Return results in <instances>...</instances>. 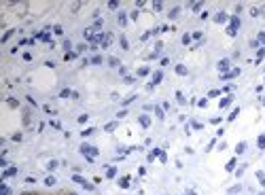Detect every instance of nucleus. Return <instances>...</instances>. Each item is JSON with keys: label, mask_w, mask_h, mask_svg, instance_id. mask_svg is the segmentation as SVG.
Listing matches in <instances>:
<instances>
[{"label": "nucleus", "mask_w": 265, "mask_h": 195, "mask_svg": "<svg viewBox=\"0 0 265 195\" xmlns=\"http://www.w3.org/2000/svg\"><path fill=\"white\" fill-rule=\"evenodd\" d=\"M119 42H121V49H129V45H127V38H125V36H121V38H119Z\"/></svg>", "instance_id": "obj_22"}, {"label": "nucleus", "mask_w": 265, "mask_h": 195, "mask_svg": "<svg viewBox=\"0 0 265 195\" xmlns=\"http://www.w3.org/2000/svg\"><path fill=\"white\" fill-rule=\"evenodd\" d=\"M257 178H259V182L265 180V174H263V172H257Z\"/></svg>", "instance_id": "obj_53"}, {"label": "nucleus", "mask_w": 265, "mask_h": 195, "mask_svg": "<svg viewBox=\"0 0 265 195\" xmlns=\"http://www.w3.org/2000/svg\"><path fill=\"white\" fill-rule=\"evenodd\" d=\"M263 104H265V98H263Z\"/></svg>", "instance_id": "obj_57"}, {"label": "nucleus", "mask_w": 265, "mask_h": 195, "mask_svg": "<svg viewBox=\"0 0 265 195\" xmlns=\"http://www.w3.org/2000/svg\"><path fill=\"white\" fill-rule=\"evenodd\" d=\"M231 102H233V95H227V98H223V100H220V104H218V106H220V108H227V106L231 104Z\"/></svg>", "instance_id": "obj_7"}, {"label": "nucleus", "mask_w": 265, "mask_h": 195, "mask_svg": "<svg viewBox=\"0 0 265 195\" xmlns=\"http://www.w3.org/2000/svg\"><path fill=\"white\" fill-rule=\"evenodd\" d=\"M17 174V167H8V170H4V174H2V180H6L8 176H15Z\"/></svg>", "instance_id": "obj_9"}, {"label": "nucleus", "mask_w": 265, "mask_h": 195, "mask_svg": "<svg viewBox=\"0 0 265 195\" xmlns=\"http://www.w3.org/2000/svg\"><path fill=\"white\" fill-rule=\"evenodd\" d=\"M235 163H237L235 159H231V161H229V163L225 165V170H227V172H233V170H235Z\"/></svg>", "instance_id": "obj_15"}, {"label": "nucleus", "mask_w": 265, "mask_h": 195, "mask_svg": "<svg viewBox=\"0 0 265 195\" xmlns=\"http://www.w3.org/2000/svg\"><path fill=\"white\" fill-rule=\"evenodd\" d=\"M136 100V93H131L129 98H125V100H123V106H125V104H129V102H134Z\"/></svg>", "instance_id": "obj_32"}, {"label": "nucleus", "mask_w": 265, "mask_h": 195, "mask_svg": "<svg viewBox=\"0 0 265 195\" xmlns=\"http://www.w3.org/2000/svg\"><path fill=\"white\" fill-rule=\"evenodd\" d=\"M187 195H195V193H193V191H189V193H187Z\"/></svg>", "instance_id": "obj_54"}, {"label": "nucleus", "mask_w": 265, "mask_h": 195, "mask_svg": "<svg viewBox=\"0 0 265 195\" xmlns=\"http://www.w3.org/2000/svg\"><path fill=\"white\" fill-rule=\"evenodd\" d=\"M257 144H259V148H265V136H259Z\"/></svg>", "instance_id": "obj_34"}, {"label": "nucleus", "mask_w": 265, "mask_h": 195, "mask_svg": "<svg viewBox=\"0 0 265 195\" xmlns=\"http://www.w3.org/2000/svg\"><path fill=\"white\" fill-rule=\"evenodd\" d=\"M227 68H229V59H220V61H218V70L225 74V70H227Z\"/></svg>", "instance_id": "obj_10"}, {"label": "nucleus", "mask_w": 265, "mask_h": 195, "mask_svg": "<svg viewBox=\"0 0 265 195\" xmlns=\"http://www.w3.org/2000/svg\"><path fill=\"white\" fill-rule=\"evenodd\" d=\"M178 11H180V8H178V6H174L172 11H170V19H174V17H178Z\"/></svg>", "instance_id": "obj_26"}, {"label": "nucleus", "mask_w": 265, "mask_h": 195, "mask_svg": "<svg viewBox=\"0 0 265 195\" xmlns=\"http://www.w3.org/2000/svg\"><path fill=\"white\" fill-rule=\"evenodd\" d=\"M140 125H142V127H148V125H151V119H148V114H140Z\"/></svg>", "instance_id": "obj_6"}, {"label": "nucleus", "mask_w": 265, "mask_h": 195, "mask_svg": "<svg viewBox=\"0 0 265 195\" xmlns=\"http://www.w3.org/2000/svg\"><path fill=\"white\" fill-rule=\"evenodd\" d=\"M119 187H121V189H127V187H129V178H127V176L119 178Z\"/></svg>", "instance_id": "obj_11"}, {"label": "nucleus", "mask_w": 265, "mask_h": 195, "mask_svg": "<svg viewBox=\"0 0 265 195\" xmlns=\"http://www.w3.org/2000/svg\"><path fill=\"white\" fill-rule=\"evenodd\" d=\"M117 6H119L117 0H110V2H108V8H117Z\"/></svg>", "instance_id": "obj_45"}, {"label": "nucleus", "mask_w": 265, "mask_h": 195, "mask_svg": "<svg viewBox=\"0 0 265 195\" xmlns=\"http://www.w3.org/2000/svg\"><path fill=\"white\" fill-rule=\"evenodd\" d=\"M155 114H157V119H163L165 117V112H163L161 106H155Z\"/></svg>", "instance_id": "obj_13"}, {"label": "nucleus", "mask_w": 265, "mask_h": 195, "mask_svg": "<svg viewBox=\"0 0 265 195\" xmlns=\"http://www.w3.org/2000/svg\"><path fill=\"white\" fill-rule=\"evenodd\" d=\"M8 193H11V189H8L6 184H2V187H0V195H8Z\"/></svg>", "instance_id": "obj_31"}, {"label": "nucleus", "mask_w": 265, "mask_h": 195, "mask_svg": "<svg viewBox=\"0 0 265 195\" xmlns=\"http://www.w3.org/2000/svg\"><path fill=\"white\" fill-rule=\"evenodd\" d=\"M214 21L216 23H225V21H229V17H227V13H216L214 15Z\"/></svg>", "instance_id": "obj_4"}, {"label": "nucleus", "mask_w": 265, "mask_h": 195, "mask_svg": "<svg viewBox=\"0 0 265 195\" xmlns=\"http://www.w3.org/2000/svg\"><path fill=\"white\" fill-rule=\"evenodd\" d=\"M176 100H178V104H187V100H184V95L180 91H176Z\"/></svg>", "instance_id": "obj_20"}, {"label": "nucleus", "mask_w": 265, "mask_h": 195, "mask_svg": "<svg viewBox=\"0 0 265 195\" xmlns=\"http://www.w3.org/2000/svg\"><path fill=\"white\" fill-rule=\"evenodd\" d=\"M237 114H240V108H233V112H231V114H229V121H233V119L237 117Z\"/></svg>", "instance_id": "obj_37"}, {"label": "nucleus", "mask_w": 265, "mask_h": 195, "mask_svg": "<svg viewBox=\"0 0 265 195\" xmlns=\"http://www.w3.org/2000/svg\"><path fill=\"white\" fill-rule=\"evenodd\" d=\"M108 64H110L112 68H117V66H119V59H117V57H108Z\"/></svg>", "instance_id": "obj_27"}, {"label": "nucleus", "mask_w": 265, "mask_h": 195, "mask_svg": "<svg viewBox=\"0 0 265 195\" xmlns=\"http://www.w3.org/2000/svg\"><path fill=\"white\" fill-rule=\"evenodd\" d=\"M229 28H233V30L240 28V17H237V15H233L231 19H229Z\"/></svg>", "instance_id": "obj_5"}, {"label": "nucleus", "mask_w": 265, "mask_h": 195, "mask_svg": "<svg viewBox=\"0 0 265 195\" xmlns=\"http://www.w3.org/2000/svg\"><path fill=\"white\" fill-rule=\"evenodd\" d=\"M72 180H74V182H78V184H83V182H85V178H81L78 174H74V176H72Z\"/></svg>", "instance_id": "obj_39"}, {"label": "nucleus", "mask_w": 265, "mask_h": 195, "mask_svg": "<svg viewBox=\"0 0 265 195\" xmlns=\"http://www.w3.org/2000/svg\"><path fill=\"white\" fill-rule=\"evenodd\" d=\"M259 13H261V11H259V8H257V6H252V8H250V15H252V17H257Z\"/></svg>", "instance_id": "obj_43"}, {"label": "nucleus", "mask_w": 265, "mask_h": 195, "mask_svg": "<svg viewBox=\"0 0 265 195\" xmlns=\"http://www.w3.org/2000/svg\"><path fill=\"white\" fill-rule=\"evenodd\" d=\"M176 74H180V76H184V74H187V66H182V64H178V66H176Z\"/></svg>", "instance_id": "obj_12"}, {"label": "nucleus", "mask_w": 265, "mask_h": 195, "mask_svg": "<svg viewBox=\"0 0 265 195\" xmlns=\"http://www.w3.org/2000/svg\"><path fill=\"white\" fill-rule=\"evenodd\" d=\"M76 55H78L76 51H70V53H66V55H64V59H66V61H70V59H74Z\"/></svg>", "instance_id": "obj_18"}, {"label": "nucleus", "mask_w": 265, "mask_h": 195, "mask_svg": "<svg viewBox=\"0 0 265 195\" xmlns=\"http://www.w3.org/2000/svg\"><path fill=\"white\" fill-rule=\"evenodd\" d=\"M257 42H263V45H265V32H261L259 36H257Z\"/></svg>", "instance_id": "obj_42"}, {"label": "nucleus", "mask_w": 265, "mask_h": 195, "mask_svg": "<svg viewBox=\"0 0 265 195\" xmlns=\"http://www.w3.org/2000/svg\"><path fill=\"white\" fill-rule=\"evenodd\" d=\"M6 102H8V106H13V108H15V106H17V100H13V98H8V100H6Z\"/></svg>", "instance_id": "obj_47"}, {"label": "nucleus", "mask_w": 265, "mask_h": 195, "mask_svg": "<svg viewBox=\"0 0 265 195\" xmlns=\"http://www.w3.org/2000/svg\"><path fill=\"white\" fill-rule=\"evenodd\" d=\"M85 49H87V45H78V47H76V53H83Z\"/></svg>", "instance_id": "obj_48"}, {"label": "nucleus", "mask_w": 265, "mask_h": 195, "mask_svg": "<svg viewBox=\"0 0 265 195\" xmlns=\"http://www.w3.org/2000/svg\"><path fill=\"white\" fill-rule=\"evenodd\" d=\"M263 55H265V51H263V49H259V53H257V64L263 59Z\"/></svg>", "instance_id": "obj_41"}, {"label": "nucleus", "mask_w": 265, "mask_h": 195, "mask_svg": "<svg viewBox=\"0 0 265 195\" xmlns=\"http://www.w3.org/2000/svg\"><path fill=\"white\" fill-rule=\"evenodd\" d=\"M114 127H117V121H110V123H108V125H106L104 129H106V131H114Z\"/></svg>", "instance_id": "obj_21"}, {"label": "nucleus", "mask_w": 265, "mask_h": 195, "mask_svg": "<svg viewBox=\"0 0 265 195\" xmlns=\"http://www.w3.org/2000/svg\"><path fill=\"white\" fill-rule=\"evenodd\" d=\"M197 104L201 106V108H206V106H208V98H201V100H197Z\"/></svg>", "instance_id": "obj_35"}, {"label": "nucleus", "mask_w": 265, "mask_h": 195, "mask_svg": "<svg viewBox=\"0 0 265 195\" xmlns=\"http://www.w3.org/2000/svg\"><path fill=\"white\" fill-rule=\"evenodd\" d=\"M59 98H72V91H70V89H61Z\"/></svg>", "instance_id": "obj_24"}, {"label": "nucleus", "mask_w": 265, "mask_h": 195, "mask_svg": "<svg viewBox=\"0 0 265 195\" xmlns=\"http://www.w3.org/2000/svg\"><path fill=\"white\" fill-rule=\"evenodd\" d=\"M240 191H242V187H240V184H235V187H231V189H229V193H231V195L240 193Z\"/></svg>", "instance_id": "obj_30"}, {"label": "nucleus", "mask_w": 265, "mask_h": 195, "mask_svg": "<svg viewBox=\"0 0 265 195\" xmlns=\"http://www.w3.org/2000/svg\"><path fill=\"white\" fill-rule=\"evenodd\" d=\"M244 150H246V142H240V144L235 146V153H237V155H242Z\"/></svg>", "instance_id": "obj_16"}, {"label": "nucleus", "mask_w": 265, "mask_h": 195, "mask_svg": "<svg viewBox=\"0 0 265 195\" xmlns=\"http://www.w3.org/2000/svg\"><path fill=\"white\" fill-rule=\"evenodd\" d=\"M227 34H229V36H235V34H237V30H233V28H227Z\"/></svg>", "instance_id": "obj_46"}, {"label": "nucleus", "mask_w": 265, "mask_h": 195, "mask_svg": "<svg viewBox=\"0 0 265 195\" xmlns=\"http://www.w3.org/2000/svg\"><path fill=\"white\" fill-rule=\"evenodd\" d=\"M81 153H83L85 157H95V155H98V148L91 146V144H83V146H81Z\"/></svg>", "instance_id": "obj_1"}, {"label": "nucleus", "mask_w": 265, "mask_h": 195, "mask_svg": "<svg viewBox=\"0 0 265 195\" xmlns=\"http://www.w3.org/2000/svg\"><path fill=\"white\" fill-rule=\"evenodd\" d=\"M125 23H127V15H125V13H119V25L125 28Z\"/></svg>", "instance_id": "obj_14"}, {"label": "nucleus", "mask_w": 265, "mask_h": 195, "mask_svg": "<svg viewBox=\"0 0 265 195\" xmlns=\"http://www.w3.org/2000/svg\"><path fill=\"white\" fill-rule=\"evenodd\" d=\"M191 34H184V36H182V45H189V42H191Z\"/></svg>", "instance_id": "obj_33"}, {"label": "nucleus", "mask_w": 265, "mask_h": 195, "mask_svg": "<svg viewBox=\"0 0 265 195\" xmlns=\"http://www.w3.org/2000/svg\"><path fill=\"white\" fill-rule=\"evenodd\" d=\"M110 42H112V34H110V32H106L104 36H102V42H100V45H102V49L110 47Z\"/></svg>", "instance_id": "obj_3"}, {"label": "nucleus", "mask_w": 265, "mask_h": 195, "mask_svg": "<svg viewBox=\"0 0 265 195\" xmlns=\"http://www.w3.org/2000/svg\"><path fill=\"white\" fill-rule=\"evenodd\" d=\"M134 81H136V78H134V76H125V83H127V85H131V83H134Z\"/></svg>", "instance_id": "obj_49"}, {"label": "nucleus", "mask_w": 265, "mask_h": 195, "mask_svg": "<svg viewBox=\"0 0 265 195\" xmlns=\"http://www.w3.org/2000/svg\"><path fill=\"white\" fill-rule=\"evenodd\" d=\"M45 184H47V187H53V184H55V176H47V178H45Z\"/></svg>", "instance_id": "obj_17"}, {"label": "nucleus", "mask_w": 265, "mask_h": 195, "mask_svg": "<svg viewBox=\"0 0 265 195\" xmlns=\"http://www.w3.org/2000/svg\"><path fill=\"white\" fill-rule=\"evenodd\" d=\"M13 36V30H8V32H4V36H2V42H6L8 38H11Z\"/></svg>", "instance_id": "obj_38"}, {"label": "nucleus", "mask_w": 265, "mask_h": 195, "mask_svg": "<svg viewBox=\"0 0 265 195\" xmlns=\"http://www.w3.org/2000/svg\"><path fill=\"white\" fill-rule=\"evenodd\" d=\"M21 195H34V193H21Z\"/></svg>", "instance_id": "obj_55"}, {"label": "nucleus", "mask_w": 265, "mask_h": 195, "mask_svg": "<svg viewBox=\"0 0 265 195\" xmlns=\"http://www.w3.org/2000/svg\"><path fill=\"white\" fill-rule=\"evenodd\" d=\"M146 74H148V68L146 66H142V68L138 70V76H146Z\"/></svg>", "instance_id": "obj_29"}, {"label": "nucleus", "mask_w": 265, "mask_h": 195, "mask_svg": "<svg viewBox=\"0 0 265 195\" xmlns=\"http://www.w3.org/2000/svg\"><path fill=\"white\" fill-rule=\"evenodd\" d=\"M240 74V68H233L231 72H225V74H220V78H223V81H231L233 76H237Z\"/></svg>", "instance_id": "obj_2"}, {"label": "nucleus", "mask_w": 265, "mask_h": 195, "mask_svg": "<svg viewBox=\"0 0 265 195\" xmlns=\"http://www.w3.org/2000/svg\"><path fill=\"white\" fill-rule=\"evenodd\" d=\"M81 134H83V138H85V136H91V134H93V129H91V127H89V129H83Z\"/></svg>", "instance_id": "obj_44"}, {"label": "nucleus", "mask_w": 265, "mask_h": 195, "mask_svg": "<svg viewBox=\"0 0 265 195\" xmlns=\"http://www.w3.org/2000/svg\"><path fill=\"white\" fill-rule=\"evenodd\" d=\"M64 49H66V53H70V49H72V40H64Z\"/></svg>", "instance_id": "obj_23"}, {"label": "nucleus", "mask_w": 265, "mask_h": 195, "mask_svg": "<svg viewBox=\"0 0 265 195\" xmlns=\"http://www.w3.org/2000/svg\"><path fill=\"white\" fill-rule=\"evenodd\" d=\"M159 159H161V163H165V161H167V157H165L163 150H161V155H159Z\"/></svg>", "instance_id": "obj_52"}, {"label": "nucleus", "mask_w": 265, "mask_h": 195, "mask_svg": "<svg viewBox=\"0 0 265 195\" xmlns=\"http://www.w3.org/2000/svg\"><path fill=\"white\" fill-rule=\"evenodd\" d=\"M91 64H95V66H98V64H102V55H93Z\"/></svg>", "instance_id": "obj_36"}, {"label": "nucleus", "mask_w": 265, "mask_h": 195, "mask_svg": "<svg viewBox=\"0 0 265 195\" xmlns=\"http://www.w3.org/2000/svg\"><path fill=\"white\" fill-rule=\"evenodd\" d=\"M161 78H163V72H161V70H157V72L153 74V85H159V83H161Z\"/></svg>", "instance_id": "obj_8"}, {"label": "nucleus", "mask_w": 265, "mask_h": 195, "mask_svg": "<svg viewBox=\"0 0 265 195\" xmlns=\"http://www.w3.org/2000/svg\"><path fill=\"white\" fill-rule=\"evenodd\" d=\"M218 95H220V91H218V89H212V91L208 93V98H218Z\"/></svg>", "instance_id": "obj_40"}, {"label": "nucleus", "mask_w": 265, "mask_h": 195, "mask_svg": "<svg viewBox=\"0 0 265 195\" xmlns=\"http://www.w3.org/2000/svg\"><path fill=\"white\" fill-rule=\"evenodd\" d=\"M51 127H53V129H59L61 125H59V123H57V121H51Z\"/></svg>", "instance_id": "obj_50"}, {"label": "nucleus", "mask_w": 265, "mask_h": 195, "mask_svg": "<svg viewBox=\"0 0 265 195\" xmlns=\"http://www.w3.org/2000/svg\"><path fill=\"white\" fill-rule=\"evenodd\" d=\"M259 195H265V193H259Z\"/></svg>", "instance_id": "obj_58"}, {"label": "nucleus", "mask_w": 265, "mask_h": 195, "mask_svg": "<svg viewBox=\"0 0 265 195\" xmlns=\"http://www.w3.org/2000/svg\"><path fill=\"white\" fill-rule=\"evenodd\" d=\"M153 8L155 11H161V2H153Z\"/></svg>", "instance_id": "obj_51"}, {"label": "nucleus", "mask_w": 265, "mask_h": 195, "mask_svg": "<svg viewBox=\"0 0 265 195\" xmlns=\"http://www.w3.org/2000/svg\"><path fill=\"white\" fill-rule=\"evenodd\" d=\"M114 174H117V170H114V167H108V170H106V178H114Z\"/></svg>", "instance_id": "obj_19"}, {"label": "nucleus", "mask_w": 265, "mask_h": 195, "mask_svg": "<svg viewBox=\"0 0 265 195\" xmlns=\"http://www.w3.org/2000/svg\"><path fill=\"white\" fill-rule=\"evenodd\" d=\"M102 25H104V21H102V19H95V23H93V30H102Z\"/></svg>", "instance_id": "obj_28"}, {"label": "nucleus", "mask_w": 265, "mask_h": 195, "mask_svg": "<svg viewBox=\"0 0 265 195\" xmlns=\"http://www.w3.org/2000/svg\"><path fill=\"white\" fill-rule=\"evenodd\" d=\"M261 184H263V187H265V180H261Z\"/></svg>", "instance_id": "obj_56"}, {"label": "nucleus", "mask_w": 265, "mask_h": 195, "mask_svg": "<svg viewBox=\"0 0 265 195\" xmlns=\"http://www.w3.org/2000/svg\"><path fill=\"white\" fill-rule=\"evenodd\" d=\"M55 167H57V161H55V159H51V161L47 163V170H55Z\"/></svg>", "instance_id": "obj_25"}]
</instances>
